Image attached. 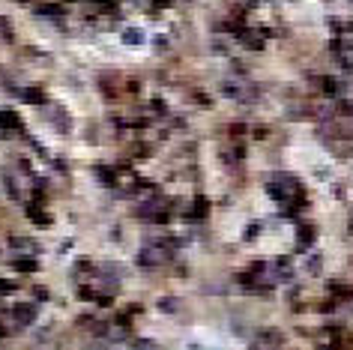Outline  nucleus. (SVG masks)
Here are the masks:
<instances>
[{
	"instance_id": "obj_11",
	"label": "nucleus",
	"mask_w": 353,
	"mask_h": 350,
	"mask_svg": "<svg viewBox=\"0 0 353 350\" xmlns=\"http://www.w3.org/2000/svg\"><path fill=\"white\" fill-rule=\"evenodd\" d=\"M321 87H323V93H329V96L338 93V81H335V78H321Z\"/></svg>"
},
{
	"instance_id": "obj_7",
	"label": "nucleus",
	"mask_w": 353,
	"mask_h": 350,
	"mask_svg": "<svg viewBox=\"0 0 353 350\" xmlns=\"http://www.w3.org/2000/svg\"><path fill=\"white\" fill-rule=\"evenodd\" d=\"M21 99L30 102V105H42V102H45V93L39 90V87H27V90L21 93Z\"/></svg>"
},
{
	"instance_id": "obj_6",
	"label": "nucleus",
	"mask_w": 353,
	"mask_h": 350,
	"mask_svg": "<svg viewBox=\"0 0 353 350\" xmlns=\"http://www.w3.org/2000/svg\"><path fill=\"white\" fill-rule=\"evenodd\" d=\"M293 276V266H290V260H276L272 263V279H282V282H288Z\"/></svg>"
},
{
	"instance_id": "obj_3",
	"label": "nucleus",
	"mask_w": 353,
	"mask_h": 350,
	"mask_svg": "<svg viewBox=\"0 0 353 350\" xmlns=\"http://www.w3.org/2000/svg\"><path fill=\"white\" fill-rule=\"evenodd\" d=\"M12 269L15 272H27V276H30V272L39 269V260L33 255H18V257H12Z\"/></svg>"
},
{
	"instance_id": "obj_12",
	"label": "nucleus",
	"mask_w": 353,
	"mask_h": 350,
	"mask_svg": "<svg viewBox=\"0 0 353 350\" xmlns=\"http://www.w3.org/2000/svg\"><path fill=\"white\" fill-rule=\"evenodd\" d=\"M329 293H335V296H353V287H347V285H329Z\"/></svg>"
},
{
	"instance_id": "obj_2",
	"label": "nucleus",
	"mask_w": 353,
	"mask_h": 350,
	"mask_svg": "<svg viewBox=\"0 0 353 350\" xmlns=\"http://www.w3.org/2000/svg\"><path fill=\"white\" fill-rule=\"evenodd\" d=\"M27 219H30L33 224H39V227H48V224H51V216L45 213V207H42V204H39V201L27 207Z\"/></svg>"
},
{
	"instance_id": "obj_4",
	"label": "nucleus",
	"mask_w": 353,
	"mask_h": 350,
	"mask_svg": "<svg viewBox=\"0 0 353 350\" xmlns=\"http://www.w3.org/2000/svg\"><path fill=\"white\" fill-rule=\"evenodd\" d=\"M0 129L3 132H21V120L15 111H0Z\"/></svg>"
},
{
	"instance_id": "obj_5",
	"label": "nucleus",
	"mask_w": 353,
	"mask_h": 350,
	"mask_svg": "<svg viewBox=\"0 0 353 350\" xmlns=\"http://www.w3.org/2000/svg\"><path fill=\"white\" fill-rule=\"evenodd\" d=\"M9 249L27 252V255H36V252H39V246H36L33 240H24V237H9Z\"/></svg>"
},
{
	"instance_id": "obj_13",
	"label": "nucleus",
	"mask_w": 353,
	"mask_h": 350,
	"mask_svg": "<svg viewBox=\"0 0 353 350\" xmlns=\"http://www.w3.org/2000/svg\"><path fill=\"white\" fill-rule=\"evenodd\" d=\"M305 272H311V276H318L321 272V257L311 255V260H305Z\"/></svg>"
},
{
	"instance_id": "obj_10",
	"label": "nucleus",
	"mask_w": 353,
	"mask_h": 350,
	"mask_svg": "<svg viewBox=\"0 0 353 350\" xmlns=\"http://www.w3.org/2000/svg\"><path fill=\"white\" fill-rule=\"evenodd\" d=\"M311 240H315V230H311V227H299V249L311 246Z\"/></svg>"
},
{
	"instance_id": "obj_8",
	"label": "nucleus",
	"mask_w": 353,
	"mask_h": 350,
	"mask_svg": "<svg viewBox=\"0 0 353 350\" xmlns=\"http://www.w3.org/2000/svg\"><path fill=\"white\" fill-rule=\"evenodd\" d=\"M192 207H194V210H192V216H194V219H204L210 204H207V198H194V204H192Z\"/></svg>"
},
{
	"instance_id": "obj_9",
	"label": "nucleus",
	"mask_w": 353,
	"mask_h": 350,
	"mask_svg": "<svg viewBox=\"0 0 353 350\" xmlns=\"http://www.w3.org/2000/svg\"><path fill=\"white\" fill-rule=\"evenodd\" d=\"M260 341L276 347V344H282V332H276V329H266V332H260Z\"/></svg>"
},
{
	"instance_id": "obj_15",
	"label": "nucleus",
	"mask_w": 353,
	"mask_h": 350,
	"mask_svg": "<svg viewBox=\"0 0 353 350\" xmlns=\"http://www.w3.org/2000/svg\"><path fill=\"white\" fill-rule=\"evenodd\" d=\"M129 153H132V156H147V147H144V144H132Z\"/></svg>"
},
{
	"instance_id": "obj_14",
	"label": "nucleus",
	"mask_w": 353,
	"mask_h": 350,
	"mask_svg": "<svg viewBox=\"0 0 353 350\" xmlns=\"http://www.w3.org/2000/svg\"><path fill=\"white\" fill-rule=\"evenodd\" d=\"M15 290V285L12 282H6V279H0V296H9Z\"/></svg>"
},
{
	"instance_id": "obj_1",
	"label": "nucleus",
	"mask_w": 353,
	"mask_h": 350,
	"mask_svg": "<svg viewBox=\"0 0 353 350\" xmlns=\"http://www.w3.org/2000/svg\"><path fill=\"white\" fill-rule=\"evenodd\" d=\"M33 320H36V305L21 302V305L12 308V323H15V326H27V323H33Z\"/></svg>"
}]
</instances>
